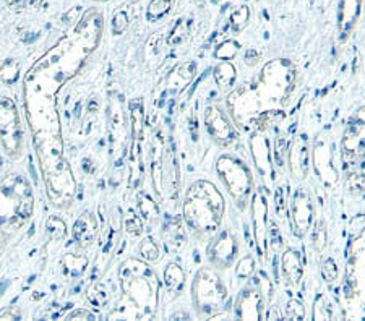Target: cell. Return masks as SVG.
Wrapping results in <instances>:
<instances>
[{"label":"cell","instance_id":"1","mask_svg":"<svg viewBox=\"0 0 365 321\" xmlns=\"http://www.w3.org/2000/svg\"><path fill=\"white\" fill-rule=\"evenodd\" d=\"M226 201L218 187L210 180H197L187 190L182 213L187 226L198 237H211L221 227Z\"/></svg>","mask_w":365,"mask_h":321},{"label":"cell","instance_id":"2","mask_svg":"<svg viewBox=\"0 0 365 321\" xmlns=\"http://www.w3.org/2000/svg\"><path fill=\"white\" fill-rule=\"evenodd\" d=\"M341 163L351 191H365V106L357 109L344 130Z\"/></svg>","mask_w":365,"mask_h":321},{"label":"cell","instance_id":"3","mask_svg":"<svg viewBox=\"0 0 365 321\" xmlns=\"http://www.w3.org/2000/svg\"><path fill=\"white\" fill-rule=\"evenodd\" d=\"M122 287V300H132L142 307L143 318L153 317L158 305V278L143 261L132 258L121 266L119 271Z\"/></svg>","mask_w":365,"mask_h":321},{"label":"cell","instance_id":"4","mask_svg":"<svg viewBox=\"0 0 365 321\" xmlns=\"http://www.w3.org/2000/svg\"><path fill=\"white\" fill-rule=\"evenodd\" d=\"M192 300L200 317L215 318L227 302V289L211 268H201L192 284Z\"/></svg>","mask_w":365,"mask_h":321},{"label":"cell","instance_id":"5","mask_svg":"<svg viewBox=\"0 0 365 321\" xmlns=\"http://www.w3.org/2000/svg\"><path fill=\"white\" fill-rule=\"evenodd\" d=\"M216 172L236 205L244 210L253 190V177L248 165L237 156L223 154L216 163Z\"/></svg>","mask_w":365,"mask_h":321},{"label":"cell","instance_id":"6","mask_svg":"<svg viewBox=\"0 0 365 321\" xmlns=\"http://www.w3.org/2000/svg\"><path fill=\"white\" fill-rule=\"evenodd\" d=\"M0 142L10 158L22 156L23 138L17 107L8 97H0Z\"/></svg>","mask_w":365,"mask_h":321},{"label":"cell","instance_id":"7","mask_svg":"<svg viewBox=\"0 0 365 321\" xmlns=\"http://www.w3.org/2000/svg\"><path fill=\"white\" fill-rule=\"evenodd\" d=\"M239 257V243L236 235L229 229L218 231L206 247V258L211 266L227 269L236 263Z\"/></svg>","mask_w":365,"mask_h":321},{"label":"cell","instance_id":"8","mask_svg":"<svg viewBox=\"0 0 365 321\" xmlns=\"http://www.w3.org/2000/svg\"><path fill=\"white\" fill-rule=\"evenodd\" d=\"M315 217V206L314 198L309 189L300 187L296 190L294 196H292V206H291V219H292V229L297 237H304L307 232L310 231L312 222Z\"/></svg>","mask_w":365,"mask_h":321},{"label":"cell","instance_id":"9","mask_svg":"<svg viewBox=\"0 0 365 321\" xmlns=\"http://www.w3.org/2000/svg\"><path fill=\"white\" fill-rule=\"evenodd\" d=\"M205 127L210 137L215 139L216 143L227 146L234 139L237 138L236 128L232 127L231 121H229L226 114L219 106L211 104L206 107L205 111Z\"/></svg>","mask_w":365,"mask_h":321},{"label":"cell","instance_id":"10","mask_svg":"<svg viewBox=\"0 0 365 321\" xmlns=\"http://www.w3.org/2000/svg\"><path fill=\"white\" fill-rule=\"evenodd\" d=\"M288 163L291 175L297 182L309 177L310 172V139L307 135H299L291 144Z\"/></svg>","mask_w":365,"mask_h":321},{"label":"cell","instance_id":"11","mask_svg":"<svg viewBox=\"0 0 365 321\" xmlns=\"http://www.w3.org/2000/svg\"><path fill=\"white\" fill-rule=\"evenodd\" d=\"M263 295L257 289H244L234 305V315L239 320H262Z\"/></svg>","mask_w":365,"mask_h":321},{"label":"cell","instance_id":"12","mask_svg":"<svg viewBox=\"0 0 365 321\" xmlns=\"http://www.w3.org/2000/svg\"><path fill=\"white\" fill-rule=\"evenodd\" d=\"M252 213H253V227H255V240H257L258 248L265 247L267 242V227H268V205L267 198L260 193H255L252 201Z\"/></svg>","mask_w":365,"mask_h":321},{"label":"cell","instance_id":"13","mask_svg":"<svg viewBox=\"0 0 365 321\" xmlns=\"http://www.w3.org/2000/svg\"><path fill=\"white\" fill-rule=\"evenodd\" d=\"M163 172H161V180L164 184V190L168 191V195L175 196L177 191H179V182H180V169L179 164H177L175 154L172 146L164 149V156H163Z\"/></svg>","mask_w":365,"mask_h":321},{"label":"cell","instance_id":"14","mask_svg":"<svg viewBox=\"0 0 365 321\" xmlns=\"http://www.w3.org/2000/svg\"><path fill=\"white\" fill-rule=\"evenodd\" d=\"M99 226L95 214L83 213L78 217L75 226H73V237H75L77 245L80 248H88L95 242L98 235Z\"/></svg>","mask_w":365,"mask_h":321},{"label":"cell","instance_id":"15","mask_svg":"<svg viewBox=\"0 0 365 321\" xmlns=\"http://www.w3.org/2000/svg\"><path fill=\"white\" fill-rule=\"evenodd\" d=\"M281 271H283L284 281L288 282L289 286H299L302 276H304V265H302L300 253L294 250V248L286 250L283 253V258H281Z\"/></svg>","mask_w":365,"mask_h":321},{"label":"cell","instance_id":"16","mask_svg":"<svg viewBox=\"0 0 365 321\" xmlns=\"http://www.w3.org/2000/svg\"><path fill=\"white\" fill-rule=\"evenodd\" d=\"M163 239L164 245L168 248V252L177 253L184 248L187 242V235L184 231V226H182V221L177 219V217H172L168 219V222L164 224L163 229Z\"/></svg>","mask_w":365,"mask_h":321},{"label":"cell","instance_id":"17","mask_svg":"<svg viewBox=\"0 0 365 321\" xmlns=\"http://www.w3.org/2000/svg\"><path fill=\"white\" fill-rule=\"evenodd\" d=\"M362 0H341L340 8H338V25H340V31L343 36H346L349 31L356 25V20L361 13Z\"/></svg>","mask_w":365,"mask_h":321},{"label":"cell","instance_id":"18","mask_svg":"<svg viewBox=\"0 0 365 321\" xmlns=\"http://www.w3.org/2000/svg\"><path fill=\"white\" fill-rule=\"evenodd\" d=\"M164 284H166V291H168L169 300L179 297L180 292L184 291V284H185V274L179 265L171 263V265L166 266Z\"/></svg>","mask_w":365,"mask_h":321},{"label":"cell","instance_id":"19","mask_svg":"<svg viewBox=\"0 0 365 321\" xmlns=\"http://www.w3.org/2000/svg\"><path fill=\"white\" fill-rule=\"evenodd\" d=\"M250 149H252V156L255 163H257L260 172L267 174L271 168V151L267 139L257 135V137L250 139Z\"/></svg>","mask_w":365,"mask_h":321},{"label":"cell","instance_id":"20","mask_svg":"<svg viewBox=\"0 0 365 321\" xmlns=\"http://www.w3.org/2000/svg\"><path fill=\"white\" fill-rule=\"evenodd\" d=\"M215 81L221 90H229L237 80V70L231 64V60H221L215 69Z\"/></svg>","mask_w":365,"mask_h":321},{"label":"cell","instance_id":"21","mask_svg":"<svg viewBox=\"0 0 365 321\" xmlns=\"http://www.w3.org/2000/svg\"><path fill=\"white\" fill-rule=\"evenodd\" d=\"M172 7H174V0H151L148 8H146V20L150 23L159 22L168 17Z\"/></svg>","mask_w":365,"mask_h":321},{"label":"cell","instance_id":"22","mask_svg":"<svg viewBox=\"0 0 365 321\" xmlns=\"http://www.w3.org/2000/svg\"><path fill=\"white\" fill-rule=\"evenodd\" d=\"M88 266V258L83 255H67L64 258V271L67 276L70 278H78L85 273V269Z\"/></svg>","mask_w":365,"mask_h":321},{"label":"cell","instance_id":"23","mask_svg":"<svg viewBox=\"0 0 365 321\" xmlns=\"http://www.w3.org/2000/svg\"><path fill=\"white\" fill-rule=\"evenodd\" d=\"M143 104L138 100L130 104V122H132V132L135 138H140L143 135Z\"/></svg>","mask_w":365,"mask_h":321},{"label":"cell","instance_id":"24","mask_svg":"<svg viewBox=\"0 0 365 321\" xmlns=\"http://www.w3.org/2000/svg\"><path fill=\"white\" fill-rule=\"evenodd\" d=\"M138 210H140V214H142L140 217H142L143 221H148V222H153L159 214L158 205H156L148 195H140Z\"/></svg>","mask_w":365,"mask_h":321},{"label":"cell","instance_id":"25","mask_svg":"<svg viewBox=\"0 0 365 321\" xmlns=\"http://www.w3.org/2000/svg\"><path fill=\"white\" fill-rule=\"evenodd\" d=\"M250 22V8L245 7H237L236 10H232L231 13V28L234 33H242V31L247 28V25Z\"/></svg>","mask_w":365,"mask_h":321},{"label":"cell","instance_id":"26","mask_svg":"<svg viewBox=\"0 0 365 321\" xmlns=\"http://www.w3.org/2000/svg\"><path fill=\"white\" fill-rule=\"evenodd\" d=\"M140 255H142L143 260L154 263L158 261L161 255H159V247L156 245L154 240L151 239H145L142 243H140Z\"/></svg>","mask_w":365,"mask_h":321},{"label":"cell","instance_id":"27","mask_svg":"<svg viewBox=\"0 0 365 321\" xmlns=\"http://www.w3.org/2000/svg\"><path fill=\"white\" fill-rule=\"evenodd\" d=\"M48 232L54 240H62L67 235V226L60 217H49L48 221Z\"/></svg>","mask_w":365,"mask_h":321},{"label":"cell","instance_id":"28","mask_svg":"<svg viewBox=\"0 0 365 321\" xmlns=\"http://www.w3.org/2000/svg\"><path fill=\"white\" fill-rule=\"evenodd\" d=\"M326 240H328L326 227L323 222H320V224L315 227L314 234H312V247H314L315 252H323L326 247Z\"/></svg>","mask_w":365,"mask_h":321},{"label":"cell","instance_id":"29","mask_svg":"<svg viewBox=\"0 0 365 321\" xmlns=\"http://www.w3.org/2000/svg\"><path fill=\"white\" fill-rule=\"evenodd\" d=\"M239 50V46L237 43H234V41H224V43L219 46V48L216 49V59H221V60H231L236 57Z\"/></svg>","mask_w":365,"mask_h":321},{"label":"cell","instance_id":"30","mask_svg":"<svg viewBox=\"0 0 365 321\" xmlns=\"http://www.w3.org/2000/svg\"><path fill=\"white\" fill-rule=\"evenodd\" d=\"M253 271H255V260L250 255L244 257L236 266V276L241 278V279L250 278L253 274Z\"/></svg>","mask_w":365,"mask_h":321},{"label":"cell","instance_id":"31","mask_svg":"<svg viewBox=\"0 0 365 321\" xmlns=\"http://www.w3.org/2000/svg\"><path fill=\"white\" fill-rule=\"evenodd\" d=\"M128 28V15L124 10H119V12L114 13L112 18V31L114 34H122Z\"/></svg>","mask_w":365,"mask_h":321},{"label":"cell","instance_id":"32","mask_svg":"<svg viewBox=\"0 0 365 321\" xmlns=\"http://www.w3.org/2000/svg\"><path fill=\"white\" fill-rule=\"evenodd\" d=\"M286 317L289 320H304L305 318V308L299 300H291L286 307Z\"/></svg>","mask_w":365,"mask_h":321},{"label":"cell","instance_id":"33","mask_svg":"<svg viewBox=\"0 0 365 321\" xmlns=\"http://www.w3.org/2000/svg\"><path fill=\"white\" fill-rule=\"evenodd\" d=\"M321 276H323V279H325L326 282L336 281V278H338V266H336V263H335V260H333V258H326V260L323 261V265H321Z\"/></svg>","mask_w":365,"mask_h":321},{"label":"cell","instance_id":"34","mask_svg":"<svg viewBox=\"0 0 365 321\" xmlns=\"http://www.w3.org/2000/svg\"><path fill=\"white\" fill-rule=\"evenodd\" d=\"M125 227H127L128 234L140 235L143 232V219L140 216L132 214L127 221H125Z\"/></svg>","mask_w":365,"mask_h":321},{"label":"cell","instance_id":"35","mask_svg":"<svg viewBox=\"0 0 365 321\" xmlns=\"http://www.w3.org/2000/svg\"><path fill=\"white\" fill-rule=\"evenodd\" d=\"M270 239H271V247H273V250H278V248L283 247V237H281V232L276 226H271V229L267 231Z\"/></svg>","mask_w":365,"mask_h":321},{"label":"cell","instance_id":"36","mask_svg":"<svg viewBox=\"0 0 365 321\" xmlns=\"http://www.w3.org/2000/svg\"><path fill=\"white\" fill-rule=\"evenodd\" d=\"M67 320H95V315L88 312V310H75L67 317Z\"/></svg>","mask_w":365,"mask_h":321},{"label":"cell","instance_id":"37","mask_svg":"<svg viewBox=\"0 0 365 321\" xmlns=\"http://www.w3.org/2000/svg\"><path fill=\"white\" fill-rule=\"evenodd\" d=\"M258 60H260V55L255 49H248L247 53H245V64H247V65L253 67Z\"/></svg>","mask_w":365,"mask_h":321},{"label":"cell","instance_id":"38","mask_svg":"<svg viewBox=\"0 0 365 321\" xmlns=\"http://www.w3.org/2000/svg\"><path fill=\"white\" fill-rule=\"evenodd\" d=\"M5 2H7L8 7H12V8H25L28 0H5Z\"/></svg>","mask_w":365,"mask_h":321},{"label":"cell","instance_id":"39","mask_svg":"<svg viewBox=\"0 0 365 321\" xmlns=\"http://www.w3.org/2000/svg\"><path fill=\"white\" fill-rule=\"evenodd\" d=\"M41 4H43V0H28V2H26V7H28V8H36V7H39Z\"/></svg>","mask_w":365,"mask_h":321},{"label":"cell","instance_id":"40","mask_svg":"<svg viewBox=\"0 0 365 321\" xmlns=\"http://www.w3.org/2000/svg\"><path fill=\"white\" fill-rule=\"evenodd\" d=\"M0 318H7V320H13V318H18V315H15L12 310H8V312H4L0 313Z\"/></svg>","mask_w":365,"mask_h":321},{"label":"cell","instance_id":"41","mask_svg":"<svg viewBox=\"0 0 365 321\" xmlns=\"http://www.w3.org/2000/svg\"><path fill=\"white\" fill-rule=\"evenodd\" d=\"M99 2H102V0H99Z\"/></svg>","mask_w":365,"mask_h":321}]
</instances>
